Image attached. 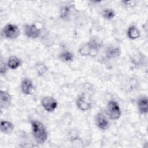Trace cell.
Wrapping results in <instances>:
<instances>
[{"label": "cell", "mask_w": 148, "mask_h": 148, "mask_svg": "<svg viewBox=\"0 0 148 148\" xmlns=\"http://www.w3.org/2000/svg\"><path fill=\"white\" fill-rule=\"evenodd\" d=\"M21 91L25 95H31L34 93L35 87L32 80L28 78L24 79L20 84Z\"/></svg>", "instance_id": "9"}, {"label": "cell", "mask_w": 148, "mask_h": 148, "mask_svg": "<svg viewBox=\"0 0 148 148\" xmlns=\"http://www.w3.org/2000/svg\"><path fill=\"white\" fill-rule=\"evenodd\" d=\"M70 8L68 6H63L61 9V11H60V17L62 18H66L69 13L70 11Z\"/></svg>", "instance_id": "19"}, {"label": "cell", "mask_w": 148, "mask_h": 148, "mask_svg": "<svg viewBox=\"0 0 148 148\" xmlns=\"http://www.w3.org/2000/svg\"><path fill=\"white\" fill-rule=\"evenodd\" d=\"M138 109L142 114H146L148 112V99L146 96L140 97L137 102Z\"/></svg>", "instance_id": "12"}, {"label": "cell", "mask_w": 148, "mask_h": 148, "mask_svg": "<svg viewBox=\"0 0 148 148\" xmlns=\"http://www.w3.org/2000/svg\"><path fill=\"white\" fill-rule=\"evenodd\" d=\"M58 58L62 62H71L73 60L74 55L72 52L68 50H65L60 53V54L58 55Z\"/></svg>", "instance_id": "16"}, {"label": "cell", "mask_w": 148, "mask_h": 148, "mask_svg": "<svg viewBox=\"0 0 148 148\" xmlns=\"http://www.w3.org/2000/svg\"><path fill=\"white\" fill-rule=\"evenodd\" d=\"M127 36L131 40H135L140 36V31L134 25L129 27L127 30Z\"/></svg>", "instance_id": "15"}, {"label": "cell", "mask_w": 148, "mask_h": 148, "mask_svg": "<svg viewBox=\"0 0 148 148\" xmlns=\"http://www.w3.org/2000/svg\"><path fill=\"white\" fill-rule=\"evenodd\" d=\"M103 17L107 20H112L116 16V13L114 10L111 8H106L102 11Z\"/></svg>", "instance_id": "18"}, {"label": "cell", "mask_w": 148, "mask_h": 148, "mask_svg": "<svg viewBox=\"0 0 148 148\" xmlns=\"http://www.w3.org/2000/svg\"><path fill=\"white\" fill-rule=\"evenodd\" d=\"M76 104L77 108L82 112H86L90 109L92 106L91 102L86 98L84 94H80L76 99Z\"/></svg>", "instance_id": "7"}, {"label": "cell", "mask_w": 148, "mask_h": 148, "mask_svg": "<svg viewBox=\"0 0 148 148\" xmlns=\"http://www.w3.org/2000/svg\"><path fill=\"white\" fill-rule=\"evenodd\" d=\"M121 2L123 3V5L125 6L128 7H131V6H134V5H135V1H123Z\"/></svg>", "instance_id": "21"}, {"label": "cell", "mask_w": 148, "mask_h": 148, "mask_svg": "<svg viewBox=\"0 0 148 148\" xmlns=\"http://www.w3.org/2000/svg\"><path fill=\"white\" fill-rule=\"evenodd\" d=\"M35 68L38 76H42L48 70L47 66L43 62H38L35 65Z\"/></svg>", "instance_id": "17"}, {"label": "cell", "mask_w": 148, "mask_h": 148, "mask_svg": "<svg viewBox=\"0 0 148 148\" xmlns=\"http://www.w3.org/2000/svg\"><path fill=\"white\" fill-rule=\"evenodd\" d=\"M106 112L108 117L112 120H118L121 114L120 108L114 100H110L106 105Z\"/></svg>", "instance_id": "3"}, {"label": "cell", "mask_w": 148, "mask_h": 148, "mask_svg": "<svg viewBox=\"0 0 148 148\" xmlns=\"http://www.w3.org/2000/svg\"><path fill=\"white\" fill-rule=\"evenodd\" d=\"M2 33L5 38L14 39L19 36L20 31L17 25L12 23H8L3 27Z\"/></svg>", "instance_id": "4"}, {"label": "cell", "mask_w": 148, "mask_h": 148, "mask_svg": "<svg viewBox=\"0 0 148 148\" xmlns=\"http://www.w3.org/2000/svg\"><path fill=\"white\" fill-rule=\"evenodd\" d=\"M121 49L119 47L114 46H108L105 51V54L108 59H114L120 56Z\"/></svg>", "instance_id": "11"}, {"label": "cell", "mask_w": 148, "mask_h": 148, "mask_svg": "<svg viewBox=\"0 0 148 148\" xmlns=\"http://www.w3.org/2000/svg\"><path fill=\"white\" fill-rule=\"evenodd\" d=\"M12 96L6 91H0V106L2 109H8L12 103Z\"/></svg>", "instance_id": "10"}, {"label": "cell", "mask_w": 148, "mask_h": 148, "mask_svg": "<svg viewBox=\"0 0 148 148\" xmlns=\"http://www.w3.org/2000/svg\"><path fill=\"white\" fill-rule=\"evenodd\" d=\"M0 128L2 132L5 134H11L14 128V126L13 123L9 121L2 120L1 121Z\"/></svg>", "instance_id": "14"}, {"label": "cell", "mask_w": 148, "mask_h": 148, "mask_svg": "<svg viewBox=\"0 0 148 148\" xmlns=\"http://www.w3.org/2000/svg\"><path fill=\"white\" fill-rule=\"evenodd\" d=\"M8 65L7 64H6L2 59L1 60L0 62V73L1 75H4L6 74L7 71H8Z\"/></svg>", "instance_id": "20"}, {"label": "cell", "mask_w": 148, "mask_h": 148, "mask_svg": "<svg viewBox=\"0 0 148 148\" xmlns=\"http://www.w3.org/2000/svg\"><path fill=\"white\" fill-rule=\"evenodd\" d=\"M31 131L35 142L38 144L44 143L48 137V133L45 125L38 120L31 122Z\"/></svg>", "instance_id": "2"}, {"label": "cell", "mask_w": 148, "mask_h": 148, "mask_svg": "<svg viewBox=\"0 0 148 148\" xmlns=\"http://www.w3.org/2000/svg\"><path fill=\"white\" fill-rule=\"evenodd\" d=\"M41 105L45 110L47 112H51L57 108L58 103L54 97L45 96L41 100Z\"/></svg>", "instance_id": "6"}, {"label": "cell", "mask_w": 148, "mask_h": 148, "mask_svg": "<svg viewBox=\"0 0 148 148\" xmlns=\"http://www.w3.org/2000/svg\"><path fill=\"white\" fill-rule=\"evenodd\" d=\"M25 35L29 39H35L39 38L41 34V30L35 24H27L24 26Z\"/></svg>", "instance_id": "5"}, {"label": "cell", "mask_w": 148, "mask_h": 148, "mask_svg": "<svg viewBox=\"0 0 148 148\" xmlns=\"http://www.w3.org/2000/svg\"><path fill=\"white\" fill-rule=\"evenodd\" d=\"M103 43L98 38H91L86 44L80 47L78 51L82 56H95L102 47Z\"/></svg>", "instance_id": "1"}, {"label": "cell", "mask_w": 148, "mask_h": 148, "mask_svg": "<svg viewBox=\"0 0 148 148\" xmlns=\"http://www.w3.org/2000/svg\"><path fill=\"white\" fill-rule=\"evenodd\" d=\"M6 64L9 68L14 70L17 69L21 66L22 61L18 57L16 56H11L8 58Z\"/></svg>", "instance_id": "13"}, {"label": "cell", "mask_w": 148, "mask_h": 148, "mask_svg": "<svg viewBox=\"0 0 148 148\" xmlns=\"http://www.w3.org/2000/svg\"><path fill=\"white\" fill-rule=\"evenodd\" d=\"M94 121L96 126L101 130L105 131L109 127V121L106 116L101 113H98L94 117Z\"/></svg>", "instance_id": "8"}]
</instances>
